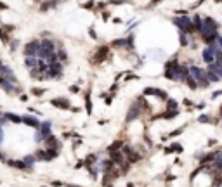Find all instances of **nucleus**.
<instances>
[{
	"instance_id": "dca6fc26",
	"label": "nucleus",
	"mask_w": 222,
	"mask_h": 187,
	"mask_svg": "<svg viewBox=\"0 0 222 187\" xmlns=\"http://www.w3.org/2000/svg\"><path fill=\"white\" fill-rule=\"evenodd\" d=\"M57 57H59V61H66V52L63 50V49L57 52Z\"/></svg>"
},
{
	"instance_id": "f03ea898",
	"label": "nucleus",
	"mask_w": 222,
	"mask_h": 187,
	"mask_svg": "<svg viewBox=\"0 0 222 187\" xmlns=\"http://www.w3.org/2000/svg\"><path fill=\"white\" fill-rule=\"evenodd\" d=\"M174 24L177 28H181L182 33H193V30H194V26H193V19L187 18V16H184V18H175Z\"/></svg>"
},
{
	"instance_id": "4468645a",
	"label": "nucleus",
	"mask_w": 222,
	"mask_h": 187,
	"mask_svg": "<svg viewBox=\"0 0 222 187\" xmlns=\"http://www.w3.org/2000/svg\"><path fill=\"white\" fill-rule=\"evenodd\" d=\"M7 120H12V121H16V123H21L23 121L21 116H14L12 113H7Z\"/></svg>"
},
{
	"instance_id": "a211bd4d",
	"label": "nucleus",
	"mask_w": 222,
	"mask_h": 187,
	"mask_svg": "<svg viewBox=\"0 0 222 187\" xmlns=\"http://www.w3.org/2000/svg\"><path fill=\"white\" fill-rule=\"evenodd\" d=\"M31 163H33V158H30V156H28V158H24V165H26V166H30Z\"/></svg>"
},
{
	"instance_id": "423d86ee",
	"label": "nucleus",
	"mask_w": 222,
	"mask_h": 187,
	"mask_svg": "<svg viewBox=\"0 0 222 187\" xmlns=\"http://www.w3.org/2000/svg\"><path fill=\"white\" fill-rule=\"evenodd\" d=\"M0 73H2V78H7V80H11V82H16V76H14V73H12L11 68L2 66V68H0Z\"/></svg>"
},
{
	"instance_id": "b1692460",
	"label": "nucleus",
	"mask_w": 222,
	"mask_h": 187,
	"mask_svg": "<svg viewBox=\"0 0 222 187\" xmlns=\"http://www.w3.org/2000/svg\"><path fill=\"white\" fill-rule=\"evenodd\" d=\"M220 114H222V108H220Z\"/></svg>"
},
{
	"instance_id": "9b49d317",
	"label": "nucleus",
	"mask_w": 222,
	"mask_h": 187,
	"mask_svg": "<svg viewBox=\"0 0 222 187\" xmlns=\"http://www.w3.org/2000/svg\"><path fill=\"white\" fill-rule=\"evenodd\" d=\"M23 121L28 123V125L35 126V128H40V123L37 121V118H31V116H23Z\"/></svg>"
},
{
	"instance_id": "412c9836",
	"label": "nucleus",
	"mask_w": 222,
	"mask_h": 187,
	"mask_svg": "<svg viewBox=\"0 0 222 187\" xmlns=\"http://www.w3.org/2000/svg\"><path fill=\"white\" fill-rule=\"evenodd\" d=\"M177 106V102L175 100H168V108H175Z\"/></svg>"
},
{
	"instance_id": "f257e3e1",
	"label": "nucleus",
	"mask_w": 222,
	"mask_h": 187,
	"mask_svg": "<svg viewBox=\"0 0 222 187\" xmlns=\"http://www.w3.org/2000/svg\"><path fill=\"white\" fill-rule=\"evenodd\" d=\"M189 73H191V76L196 80L198 85H201V87H208L210 80H208V74H207V71L205 70H200L198 66H191V68H189Z\"/></svg>"
},
{
	"instance_id": "ddd939ff",
	"label": "nucleus",
	"mask_w": 222,
	"mask_h": 187,
	"mask_svg": "<svg viewBox=\"0 0 222 187\" xmlns=\"http://www.w3.org/2000/svg\"><path fill=\"white\" fill-rule=\"evenodd\" d=\"M111 158H113L115 163H122V161H123V154H122V152H113Z\"/></svg>"
},
{
	"instance_id": "0eeeda50",
	"label": "nucleus",
	"mask_w": 222,
	"mask_h": 187,
	"mask_svg": "<svg viewBox=\"0 0 222 187\" xmlns=\"http://www.w3.org/2000/svg\"><path fill=\"white\" fill-rule=\"evenodd\" d=\"M52 104L56 106V108H63V109H68L70 108V100L68 99H54Z\"/></svg>"
},
{
	"instance_id": "6ab92c4d",
	"label": "nucleus",
	"mask_w": 222,
	"mask_h": 187,
	"mask_svg": "<svg viewBox=\"0 0 222 187\" xmlns=\"http://www.w3.org/2000/svg\"><path fill=\"white\" fill-rule=\"evenodd\" d=\"M4 121H7V114H4V113H0V125Z\"/></svg>"
},
{
	"instance_id": "7ed1b4c3",
	"label": "nucleus",
	"mask_w": 222,
	"mask_h": 187,
	"mask_svg": "<svg viewBox=\"0 0 222 187\" xmlns=\"http://www.w3.org/2000/svg\"><path fill=\"white\" fill-rule=\"evenodd\" d=\"M52 54H56V47H54V44L50 42V40H44V42H40V57H49L52 56Z\"/></svg>"
},
{
	"instance_id": "aec40b11",
	"label": "nucleus",
	"mask_w": 222,
	"mask_h": 187,
	"mask_svg": "<svg viewBox=\"0 0 222 187\" xmlns=\"http://www.w3.org/2000/svg\"><path fill=\"white\" fill-rule=\"evenodd\" d=\"M33 94H35V96H42V94H44V90H40V88H33Z\"/></svg>"
},
{
	"instance_id": "4be33fe9",
	"label": "nucleus",
	"mask_w": 222,
	"mask_h": 187,
	"mask_svg": "<svg viewBox=\"0 0 222 187\" xmlns=\"http://www.w3.org/2000/svg\"><path fill=\"white\" fill-rule=\"evenodd\" d=\"M78 90H80V88L76 87V85H73V87H71V92H78Z\"/></svg>"
},
{
	"instance_id": "1a4fd4ad",
	"label": "nucleus",
	"mask_w": 222,
	"mask_h": 187,
	"mask_svg": "<svg viewBox=\"0 0 222 187\" xmlns=\"http://www.w3.org/2000/svg\"><path fill=\"white\" fill-rule=\"evenodd\" d=\"M144 94H146V96H158V97H163V99H165V92H161V90H156V88H146V90H144Z\"/></svg>"
},
{
	"instance_id": "6e6552de",
	"label": "nucleus",
	"mask_w": 222,
	"mask_h": 187,
	"mask_svg": "<svg viewBox=\"0 0 222 187\" xmlns=\"http://www.w3.org/2000/svg\"><path fill=\"white\" fill-rule=\"evenodd\" d=\"M40 132H42V135H44V139H47V137H50V123H42L38 128Z\"/></svg>"
},
{
	"instance_id": "2eb2a0df",
	"label": "nucleus",
	"mask_w": 222,
	"mask_h": 187,
	"mask_svg": "<svg viewBox=\"0 0 222 187\" xmlns=\"http://www.w3.org/2000/svg\"><path fill=\"white\" fill-rule=\"evenodd\" d=\"M186 35H187V33H182V31H181V45H182V47H186V45H187V38H186Z\"/></svg>"
},
{
	"instance_id": "9d476101",
	"label": "nucleus",
	"mask_w": 222,
	"mask_h": 187,
	"mask_svg": "<svg viewBox=\"0 0 222 187\" xmlns=\"http://www.w3.org/2000/svg\"><path fill=\"white\" fill-rule=\"evenodd\" d=\"M106 52H108V49H106V47H101L99 50H97V54H96V56H94V59H96V62H101V61H102V59H104V57H106Z\"/></svg>"
},
{
	"instance_id": "20e7f679",
	"label": "nucleus",
	"mask_w": 222,
	"mask_h": 187,
	"mask_svg": "<svg viewBox=\"0 0 222 187\" xmlns=\"http://www.w3.org/2000/svg\"><path fill=\"white\" fill-rule=\"evenodd\" d=\"M24 54L26 56H37L40 57V42H30V44H26V47H24Z\"/></svg>"
},
{
	"instance_id": "5701e85b",
	"label": "nucleus",
	"mask_w": 222,
	"mask_h": 187,
	"mask_svg": "<svg viewBox=\"0 0 222 187\" xmlns=\"http://www.w3.org/2000/svg\"><path fill=\"white\" fill-rule=\"evenodd\" d=\"M5 7H7V5H4L2 2H0V9H5Z\"/></svg>"
},
{
	"instance_id": "39448f33",
	"label": "nucleus",
	"mask_w": 222,
	"mask_h": 187,
	"mask_svg": "<svg viewBox=\"0 0 222 187\" xmlns=\"http://www.w3.org/2000/svg\"><path fill=\"white\" fill-rule=\"evenodd\" d=\"M203 61L208 62V64L215 62V50H213L212 47H207V49L203 50Z\"/></svg>"
},
{
	"instance_id": "f8f14e48",
	"label": "nucleus",
	"mask_w": 222,
	"mask_h": 187,
	"mask_svg": "<svg viewBox=\"0 0 222 187\" xmlns=\"http://www.w3.org/2000/svg\"><path fill=\"white\" fill-rule=\"evenodd\" d=\"M193 26H194V30H198L200 31V28H201V23H203V18L201 16H193Z\"/></svg>"
},
{
	"instance_id": "f3484780",
	"label": "nucleus",
	"mask_w": 222,
	"mask_h": 187,
	"mask_svg": "<svg viewBox=\"0 0 222 187\" xmlns=\"http://www.w3.org/2000/svg\"><path fill=\"white\" fill-rule=\"evenodd\" d=\"M213 161H215V165L222 170V156H215V159H213Z\"/></svg>"
}]
</instances>
